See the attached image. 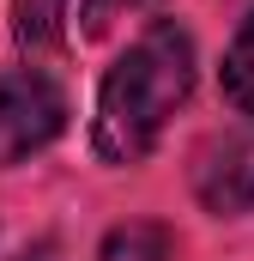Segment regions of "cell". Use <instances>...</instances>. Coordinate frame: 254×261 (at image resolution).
Wrapping results in <instances>:
<instances>
[{"label":"cell","mask_w":254,"mask_h":261,"mask_svg":"<svg viewBox=\"0 0 254 261\" xmlns=\"http://www.w3.org/2000/svg\"><path fill=\"white\" fill-rule=\"evenodd\" d=\"M67 128V91L43 67L0 73V164H24L30 152L55 146Z\"/></svg>","instance_id":"2"},{"label":"cell","mask_w":254,"mask_h":261,"mask_svg":"<svg viewBox=\"0 0 254 261\" xmlns=\"http://www.w3.org/2000/svg\"><path fill=\"white\" fill-rule=\"evenodd\" d=\"M224 103L236 116H254V6L236 31V43L224 49Z\"/></svg>","instance_id":"6"},{"label":"cell","mask_w":254,"mask_h":261,"mask_svg":"<svg viewBox=\"0 0 254 261\" xmlns=\"http://www.w3.org/2000/svg\"><path fill=\"white\" fill-rule=\"evenodd\" d=\"M194 195L218 219L254 213V116L200 140V152H194Z\"/></svg>","instance_id":"3"},{"label":"cell","mask_w":254,"mask_h":261,"mask_svg":"<svg viewBox=\"0 0 254 261\" xmlns=\"http://www.w3.org/2000/svg\"><path fill=\"white\" fill-rule=\"evenodd\" d=\"M67 31V0H12V37L30 55H49Z\"/></svg>","instance_id":"5"},{"label":"cell","mask_w":254,"mask_h":261,"mask_svg":"<svg viewBox=\"0 0 254 261\" xmlns=\"http://www.w3.org/2000/svg\"><path fill=\"white\" fill-rule=\"evenodd\" d=\"M164 0H79V37H109L121 18H139Z\"/></svg>","instance_id":"7"},{"label":"cell","mask_w":254,"mask_h":261,"mask_svg":"<svg viewBox=\"0 0 254 261\" xmlns=\"http://www.w3.org/2000/svg\"><path fill=\"white\" fill-rule=\"evenodd\" d=\"M194 91V37L176 18H157L139 43H127L115 67L97 85V122L91 146L103 164H139L157 134L170 128V116L188 103Z\"/></svg>","instance_id":"1"},{"label":"cell","mask_w":254,"mask_h":261,"mask_svg":"<svg viewBox=\"0 0 254 261\" xmlns=\"http://www.w3.org/2000/svg\"><path fill=\"white\" fill-rule=\"evenodd\" d=\"M12 261H55V243H30L24 255H12Z\"/></svg>","instance_id":"8"},{"label":"cell","mask_w":254,"mask_h":261,"mask_svg":"<svg viewBox=\"0 0 254 261\" xmlns=\"http://www.w3.org/2000/svg\"><path fill=\"white\" fill-rule=\"evenodd\" d=\"M97 261H176V237L157 219H127L103 237Z\"/></svg>","instance_id":"4"}]
</instances>
